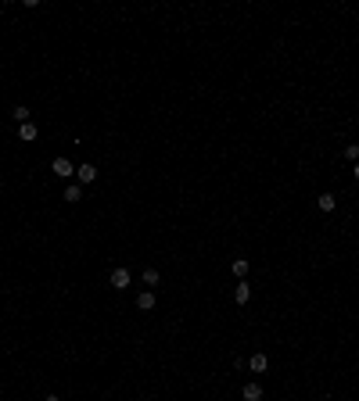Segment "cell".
I'll list each match as a JSON object with an SVG mask.
<instances>
[{"instance_id":"cell-1","label":"cell","mask_w":359,"mask_h":401,"mask_svg":"<svg viewBox=\"0 0 359 401\" xmlns=\"http://www.w3.org/2000/svg\"><path fill=\"white\" fill-rule=\"evenodd\" d=\"M54 176H61V179H72V176H76V165H72L68 158H54Z\"/></svg>"},{"instance_id":"cell-2","label":"cell","mask_w":359,"mask_h":401,"mask_svg":"<svg viewBox=\"0 0 359 401\" xmlns=\"http://www.w3.org/2000/svg\"><path fill=\"white\" fill-rule=\"evenodd\" d=\"M108 280H112V287H115V290H126V287H129V272H126V269H112Z\"/></svg>"},{"instance_id":"cell-3","label":"cell","mask_w":359,"mask_h":401,"mask_svg":"<svg viewBox=\"0 0 359 401\" xmlns=\"http://www.w3.org/2000/svg\"><path fill=\"white\" fill-rule=\"evenodd\" d=\"M137 308H140V312H151V308H155V290H140Z\"/></svg>"},{"instance_id":"cell-4","label":"cell","mask_w":359,"mask_h":401,"mask_svg":"<svg viewBox=\"0 0 359 401\" xmlns=\"http://www.w3.org/2000/svg\"><path fill=\"white\" fill-rule=\"evenodd\" d=\"M76 176H79V183H94V179H97V168H94V165H79Z\"/></svg>"},{"instance_id":"cell-5","label":"cell","mask_w":359,"mask_h":401,"mask_svg":"<svg viewBox=\"0 0 359 401\" xmlns=\"http://www.w3.org/2000/svg\"><path fill=\"white\" fill-rule=\"evenodd\" d=\"M244 401H262V387H259V383H244Z\"/></svg>"},{"instance_id":"cell-6","label":"cell","mask_w":359,"mask_h":401,"mask_svg":"<svg viewBox=\"0 0 359 401\" xmlns=\"http://www.w3.org/2000/svg\"><path fill=\"white\" fill-rule=\"evenodd\" d=\"M234 298H237V304H248V298H251V287H248V283H237Z\"/></svg>"},{"instance_id":"cell-7","label":"cell","mask_w":359,"mask_h":401,"mask_svg":"<svg viewBox=\"0 0 359 401\" xmlns=\"http://www.w3.org/2000/svg\"><path fill=\"white\" fill-rule=\"evenodd\" d=\"M248 369H251V373H266V354H251Z\"/></svg>"},{"instance_id":"cell-8","label":"cell","mask_w":359,"mask_h":401,"mask_svg":"<svg viewBox=\"0 0 359 401\" xmlns=\"http://www.w3.org/2000/svg\"><path fill=\"white\" fill-rule=\"evenodd\" d=\"M230 269H234L237 280H241V276H248V261H244V258H234V261H230Z\"/></svg>"},{"instance_id":"cell-9","label":"cell","mask_w":359,"mask_h":401,"mask_svg":"<svg viewBox=\"0 0 359 401\" xmlns=\"http://www.w3.org/2000/svg\"><path fill=\"white\" fill-rule=\"evenodd\" d=\"M316 204H320V211H334V204H338V200H334V194H320V200H316Z\"/></svg>"},{"instance_id":"cell-10","label":"cell","mask_w":359,"mask_h":401,"mask_svg":"<svg viewBox=\"0 0 359 401\" xmlns=\"http://www.w3.org/2000/svg\"><path fill=\"white\" fill-rule=\"evenodd\" d=\"M14 118H18L22 126H25V122H33V111H29L25 104H18V107H14Z\"/></svg>"},{"instance_id":"cell-11","label":"cell","mask_w":359,"mask_h":401,"mask_svg":"<svg viewBox=\"0 0 359 401\" xmlns=\"http://www.w3.org/2000/svg\"><path fill=\"white\" fill-rule=\"evenodd\" d=\"M18 136H22V140H36V126H33V122H25V126L18 129Z\"/></svg>"},{"instance_id":"cell-12","label":"cell","mask_w":359,"mask_h":401,"mask_svg":"<svg viewBox=\"0 0 359 401\" xmlns=\"http://www.w3.org/2000/svg\"><path fill=\"white\" fill-rule=\"evenodd\" d=\"M158 280H162L158 269H144V283H147V287H158Z\"/></svg>"},{"instance_id":"cell-13","label":"cell","mask_w":359,"mask_h":401,"mask_svg":"<svg viewBox=\"0 0 359 401\" xmlns=\"http://www.w3.org/2000/svg\"><path fill=\"white\" fill-rule=\"evenodd\" d=\"M79 197H83V187H76V183L65 187V200H79Z\"/></svg>"},{"instance_id":"cell-14","label":"cell","mask_w":359,"mask_h":401,"mask_svg":"<svg viewBox=\"0 0 359 401\" xmlns=\"http://www.w3.org/2000/svg\"><path fill=\"white\" fill-rule=\"evenodd\" d=\"M345 158H349V161H359V144H349V147H345Z\"/></svg>"},{"instance_id":"cell-15","label":"cell","mask_w":359,"mask_h":401,"mask_svg":"<svg viewBox=\"0 0 359 401\" xmlns=\"http://www.w3.org/2000/svg\"><path fill=\"white\" fill-rule=\"evenodd\" d=\"M352 176H356V179H359V161H356V168H352Z\"/></svg>"},{"instance_id":"cell-16","label":"cell","mask_w":359,"mask_h":401,"mask_svg":"<svg viewBox=\"0 0 359 401\" xmlns=\"http://www.w3.org/2000/svg\"><path fill=\"white\" fill-rule=\"evenodd\" d=\"M47 401H61V398H58V394H51V398H47Z\"/></svg>"}]
</instances>
